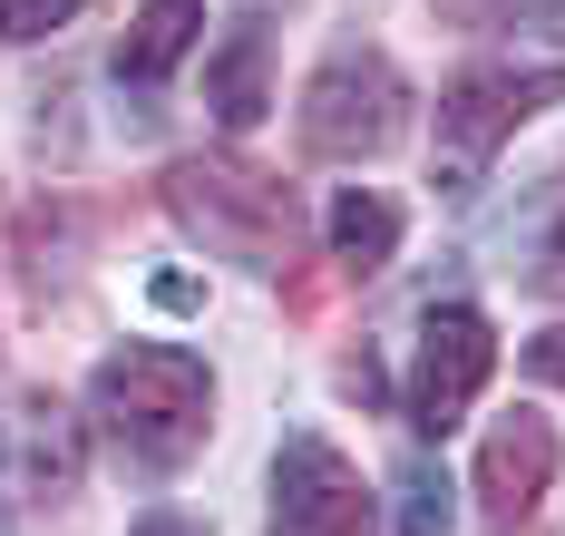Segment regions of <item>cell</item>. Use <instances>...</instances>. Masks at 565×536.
Masks as SVG:
<instances>
[{
	"label": "cell",
	"instance_id": "obj_1",
	"mask_svg": "<svg viewBox=\"0 0 565 536\" xmlns=\"http://www.w3.org/2000/svg\"><path fill=\"white\" fill-rule=\"evenodd\" d=\"M98 419H108V439L127 459H147V469H175V459H195L205 449V419H215V380H205V361L195 352H167V342H127V352L98 361Z\"/></svg>",
	"mask_w": 565,
	"mask_h": 536
},
{
	"label": "cell",
	"instance_id": "obj_2",
	"mask_svg": "<svg viewBox=\"0 0 565 536\" xmlns=\"http://www.w3.org/2000/svg\"><path fill=\"white\" fill-rule=\"evenodd\" d=\"M167 205H175L185 235H205L215 254L254 264V274H274L282 254H292V225H302L292 185L264 176V167H244V157H185L167 176Z\"/></svg>",
	"mask_w": 565,
	"mask_h": 536
},
{
	"label": "cell",
	"instance_id": "obj_3",
	"mask_svg": "<svg viewBox=\"0 0 565 536\" xmlns=\"http://www.w3.org/2000/svg\"><path fill=\"white\" fill-rule=\"evenodd\" d=\"M556 98H565V68H468V78H449L439 88V167L449 176L439 185H478V167Z\"/></svg>",
	"mask_w": 565,
	"mask_h": 536
},
{
	"label": "cell",
	"instance_id": "obj_4",
	"mask_svg": "<svg viewBox=\"0 0 565 536\" xmlns=\"http://www.w3.org/2000/svg\"><path fill=\"white\" fill-rule=\"evenodd\" d=\"M399 68L381 50H332L302 88V147L312 157H381L399 137Z\"/></svg>",
	"mask_w": 565,
	"mask_h": 536
},
{
	"label": "cell",
	"instance_id": "obj_5",
	"mask_svg": "<svg viewBox=\"0 0 565 536\" xmlns=\"http://www.w3.org/2000/svg\"><path fill=\"white\" fill-rule=\"evenodd\" d=\"M488 371H498V332H488V312L478 302H439L429 322H419V371H409V419L439 439L468 419V400L488 390Z\"/></svg>",
	"mask_w": 565,
	"mask_h": 536
},
{
	"label": "cell",
	"instance_id": "obj_6",
	"mask_svg": "<svg viewBox=\"0 0 565 536\" xmlns=\"http://www.w3.org/2000/svg\"><path fill=\"white\" fill-rule=\"evenodd\" d=\"M274 536H371L361 469L332 439H282L274 449Z\"/></svg>",
	"mask_w": 565,
	"mask_h": 536
},
{
	"label": "cell",
	"instance_id": "obj_7",
	"mask_svg": "<svg viewBox=\"0 0 565 536\" xmlns=\"http://www.w3.org/2000/svg\"><path fill=\"white\" fill-rule=\"evenodd\" d=\"M546 487H556V429H546V410H508L488 429V449H478V507H488V527H526L546 507Z\"/></svg>",
	"mask_w": 565,
	"mask_h": 536
},
{
	"label": "cell",
	"instance_id": "obj_8",
	"mask_svg": "<svg viewBox=\"0 0 565 536\" xmlns=\"http://www.w3.org/2000/svg\"><path fill=\"white\" fill-rule=\"evenodd\" d=\"M195 40H205V0H147V10H137V30H127V50H117V78L157 88Z\"/></svg>",
	"mask_w": 565,
	"mask_h": 536
},
{
	"label": "cell",
	"instance_id": "obj_9",
	"mask_svg": "<svg viewBox=\"0 0 565 536\" xmlns=\"http://www.w3.org/2000/svg\"><path fill=\"white\" fill-rule=\"evenodd\" d=\"M332 254H341V274H381L399 254V205L371 195V185H341L332 195Z\"/></svg>",
	"mask_w": 565,
	"mask_h": 536
},
{
	"label": "cell",
	"instance_id": "obj_10",
	"mask_svg": "<svg viewBox=\"0 0 565 536\" xmlns=\"http://www.w3.org/2000/svg\"><path fill=\"white\" fill-rule=\"evenodd\" d=\"M205 98H215V118H225V127H254V118H264V98H274V88H264V40H254V30L205 68Z\"/></svg>",
	"mask_w": 565,
	"mask_h": 536
},
{
	"label": "cell",
	"instance_id": "obj_11",
	"mask_svg": "<svg viewBox=\"0 0 565 536\" xmlns=\"http://www.w3.org/2000/svg\"><path fill=\"white\" fill-rule=\"evenodd\" d=\"M449 487L458 478L439 469V459H409V469H399V536H449V517H458Z\"/></svg>",
	"mask_w": 565,
	"mask_h": 536
},
{
	"label": "cell",
	"instance_id": "obj_12",
	"mask_svg": "<svg viewBox=\"0 0 565 536\" xmlns=\"http://www.w3.org/2000/svg\"><path fill=\"white\" fill-rule=\"evenodd\" d=\"M78 20V0H0V40H50Z\"/></svg>",
	"mask_w": 565,
	"mask_h": 536
},
{
	"label": "cell",
	"instance_id": "obj_13",
	"mask_svg": "<svg viewBox=\"0 0 565 536\" xmlns=\"http://www.w3.org/2000/svg\"><path fill=\"white\" fill-rule=\"evenodd\" d=\"M127 536H215V517H195V507H147Z\"/></svg>",
	"mask_w": 565,
	"mask_h": 536
},
{
	"label": "cell",
	"instance_id": "obj_14",
	"mask_svg": "<svg viewBox=\"0 0 565 536\" xmlns=\"http://www.w3.org/2000/svg\"><path fill=\"white\" fill-rule=\"evenodd\" d=\"M526 283H536V293H565V215L546 225V254L526 264Z\"/></svg>",
	"mask_w": 565,
	"mask_h": 536
},
{
	"label": "cell",
	"instance_id": "obj_15",
	"mask_svg": "<svg viewBox=\"0 0 565 536\" xmlns=\"http://www.w3.org/2000/svg\"><path fill=\"white\" fill-rule=\"evenodd\" d=\"M526 380H556V390H565V322L526 342Z\"/></svg>",
	"mask_w": 565,
	"mask_h": 536
},
{
	"label": "cell",
	"instance_id": "obj_16",
	"mask_svg": "<svg viewBox=\"0 0 565 536\" xmlns=\"http://www.w3.org/2000/svg\"><path fill=\"white\" fill-rule=\"evenodd\" d=\"M449 10H488V0H449Z\"/></svg>",
	"mask_w": 565,
	"mask_h": 536
},
{
	"label": "cell",
	"instance_id": "obj_17",
	"mask_svg": "<svg viewBox=\"0 0 565 536\" xmlns=\"http://www.w3.org/2000/svg\"><path fill=\"white\" fill-rule=\"evenodd\" d=\"M0 536H10V527H0Z\"/></svg>",
	"mask_w": 565,
	"mask_h": 536
}]
</instances>
